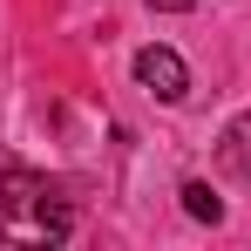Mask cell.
<instances>
[{"mask_svg":"<svg viewBox=\"0 0 251 251\" xmlns=\"http://www.w3.org/2000/svg\"><path fill=\"white\" fill-rule=\"evenodd\" d=\"M183 210H190L197 224H217V217H224V204H217V190H210V183H197V176L183 183Z\"/></svg>","mask_w":251,"mask_h":251,"instance_id":"obj_4","label":"cell"},{"mask_svg":"<svg viewBox=\"0 0 251 251\" xmlns=\"http://www.w3.org/2000/svg\"><path fill=\"white\" fill-rule=\"evenodd\" d=\"M136 82L150 88L156 102H183L190 95V68L176 61V48H143L136 54Z\"/></svg>","mask_w":251,"mask_h":251,"instance_id":"obj_2","label":"cell"},{"mask_svg":"<svg viewBox=\"0 0 251 251\" xmlns=\"http://www.w3.org/2000/svg\"><path fill=\"white\" fill-rule=\"evenodd\" d=\"M217 163L231 170V176H251V109L224 129V136H217Z\"/></svg>","mask_w":251,"mask_h":251,"instance_id":"obj_3","label":"cell"},{"mask_svg":"<svg viewBox=\"0 0 251 251\" xmlns=\"http://www.w3.org/2000/svg\"><path fill=\"white\" fill-rule=\"evenodd\" d=\"M150 7H156V14H190L197 0H150Z\"/></svg>","mask_w":251,"mask_h":251,"instance_id":"obj_5","label":"cell"},{"mask_svg":"<svg viewBox=\"0 0 251 251\" xmlns=\"http://www.w3.org/2000/svg\"><path fill=\"white\" fill-rule=\"evenodd\" d=\"M0 231L14 245H61L75 231V217L61 204V190L34 170H0Z\"/></svg>","mask_w":251,"mask_h":251,"instance_id":"obj_1","label":"cell"}]
</instances>
